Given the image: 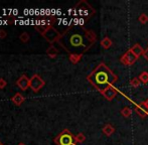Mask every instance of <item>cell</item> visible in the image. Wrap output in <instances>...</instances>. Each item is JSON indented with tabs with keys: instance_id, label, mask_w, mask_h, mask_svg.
<instances>
[{
	"instance_id": "cell-1",
	"label": "cell",
	"mask_w": 148,
	"mask_h": 145,
	"mask_svg": "<svg viewBox=\"0 0 148 145\" xmlns=\"http://www.w3.org/2000/svg\"><path fill=\"white\" fill-rule=\"evenodd\" d=\"M58 42L70 55H83L96 42V34L81 25H73L62 32Z\"/></svg>"
},
{
	"instance_id": "cell-2",
	"label": "cell",
	"mask_w": 148,
	"mask_h": 145,
	"mask_svg": "<svg viewBox=\"0 0 148 145\" xmlns=\"http://www.w3.org/2000/svg\"><path fill=\"white\" fill-rule=\"evenodd\" d=\"M87 79L99 92H103L117 82L118 76L114 74L105 64L101 63L87 77Z\"/></svg>"
},
{
	"instance_id": "cell-3",
	"label": "cell",
	"mask_w": 148,
	"mask_h": 145,
	"mask_svg": "<svg viewBox=\"0 0 148 145\" xmlns=\"http://www.w3.org/2000/svg\"><path fill=\"white\" fill-rule=\"evenodd\" d=\"M95 13V10L92 8L88 2L86 1H80L75 7V15H76V21L77 24L75 25H81L87 21L92 15Z\"/></svg>"
},
{
	"instance_id": "cell-4",
	"label": "cell",
	"mask_w": 148,
	"mask_h": 145,
	"mask_svg": "<svg viewBox=\"0 0 148 145\" xmlns=\"http://www.w3.org/2000/svg\"><path fill=\"white\" fill-rule=\"evenodd\" d=\"M55 142L57 145H77L76 136L69 129H64L55 138Z\"/></svg>"
},
{
	"instance_id": "cell-5",
	"label": "cell",
	"mask_w": 148,
	"mask_h": 145,
	"mask_svg": "<svg viewBox=\"0 0 148 145\" xmlns=\"http://www.w3.org/2000/svg\"><path fill=\"white\" fill-rule=\"evenodd\" d=\"M41 36L45 37L49 42L53 43V42H56V41L59 40V38L60 37V36H62V34L59 32V30H58L57 28L53 27V26H49V27L47 28Z\"/></svg>"
},
{
	"instance_id": "cell-6",
	"label": "cell",
	"mask_w": 148,
	"mask_h": 145,
	"mask_svg": "<svg viewBox=\"0 0 148 145\" xmlns=\"http://www.w3.org/2000/svg\"><path fill=\"white\" fill-rule=\"evenodd\" d=\"M45 81L41 79V77L35 74V75H33L30 79V87L29 88L34 93H37L43 86H45Z\"/></svg>"
},
{
	"instance_id": "cell-7",
	"label": "cell",
	"mask_w": 148,
	"mask_h": 145,
	"mask_svg": "<svg viewBox=\"0 0 148 145\" xmlns=\"http://www.w3.org/2000/svg\"><path fill=\"white\" fill-rule=\"evenodd\" d=\"M137 59H138V57L129 49V51H127L126 53L120 57V63L123 64L124 66H131L137 61Z\"/></svg>"
},
{
	"instance_id": "cell-8",
	"label": "cell",
	"mask_w": 148,
	"mask_h": 145,
	"mask_svg": "<svg viewBox=\"0 0 148 145\" xmlns=\"http://www.w3.org/2000/svg\"><path fill=\"white\" fill-rule=\"evenodd\" d=\"M118 93H119L118 89L115 88L114 85H112V86H110L109 88H107L106 90H104L103 92H101V94L103 95L104 98H105L106 100L111 101V100H113L116 96H117Z\"/></svg>"
},
{
	"instance_id": "cell-9",
	"label": "cell",
	"mask_w": 148,
	"mask_h": 145,
	"mask_svg": "<svg viewBox=\"0 0 148 145\" xmlns=\"http://www.w3.org/2000/svg\"><path fill=\"white\" fill-rule=\"evenodd\" d=\"M16 85L19 89H21L22 91H26L30 87V80L25 76V75H22L19 79L16 82Z\"/></svg>"
},
{
	"instance_id": "cell-10",
	"label": "cell",
	"mask_w": 148,
	"mask_h": 145,
	"mask_svg": "<svg viewBox=\"0 0 148 145\" xmlns=\"http://www.w3.org/2000/svg\"><path fill=\"white\" fill-rule=\"evenodd\" d=\"M135 112H136L137 115L140 116L141 118H145L146 116H148V110L142 103H140L139 105H136V107H135Z\"/></svg>"
},
{
	"instance_id": "cell-11",
	"label": "cell",
	"mask_w": 148,
	"mask_h": 145,
	"mask_svg": "<svg viewBox=\"0 0 148 145\" xmlns=\"http://www.w3.org/2000/svg\"><path fill=\"white\" fill-rule=\"evenodd\" d=\"M11 101L14 103V105H16V106H20V105L25 101V98H24L20 93H16V94L11 98Z\"/></svg>"
},
{
	"instance_id": "cell-12",
	"label": "cell",
	"mask_w": 148,
	"mask_h": 145,
	"mask_svg": "<svg viewBox=\"0 0 148 145\" xmlns=\"http://www.w3.org/2000/svg\"><path fill=\"white\" fill-rule=\"evenodd\" d=\"M130 51H132V53H134V55H136L137 57H140V55H142L143 53H144V49H142V47H141L139 43H135V44L133 45L132 47H131Z\"/></svg>"
},
{
	"instance_id": "cell-13",
	"label": "cell",
	"mask_w": 148,
	"mask_h": 145,
	"mask_svg": "<svg viewBox=\"0 0 148 145\" xmlns=\"http://www.w3.org/2000/svg\"><path fill=\"white\" fill-rule=\"evenodd\" d=\"M58 53H59V51H58V49L53 44H51V47L47 49V55H49L51 59H55V57H57Z\"/></svg>"
},
{
	"instance_id": "cell-14",
	"label": "cell",
	"mask_w": 148,
	"mask_h": 145,
	"mask_svg": "<svg viewBox=\"0 0 148 145\" xmlns=\"http://www.w3.org/2000/svg\"><path fill=\"white\" fill-rule=\"evenodd\" d=\"M102 132H103L105 135L111 136L112 134L115 132V128H114L113 126L111 125V124H107V125H105L103 127V129H102Z\"/></svg>"
},
{
	"instance_id": "cell-15",
	"label": "cell",
	"mask_w": 148,
	"mask_h": 145,
	"mask_svg": "<svg viewBox=\"0 0 148 145\" xmlns=\"http://www.w3.org/2000/svg\"><path fill=\"white\" fill-rule=\"evenodd\" d=\"M82 55H70V57H69V60L71 61V63L74 64V65H77V64H79L81 62V60H82Z\"/></svg>"
},
{
	"instance_id": "cell-16",
	"label": "cell",
	"mask_w": 148,
	"mask_h": 145,
	"mask_svg": "<svg viewBox=\"0 0 148 145\" xmlns=\"http://www.w3.org/2000/svg\"><path fill=\"white\" fill-rule=\"evenodd\" d=\"M101 45L105 49H108L112 45V40L109 37H105V38H103V40L101 41Z\"/></svg>"
},
{
	"instance_id": "cell-17",
	"label": "cell",
	"mask_w": 148,
	"mask_h": 145,
	"mask_svg": "<svg viewBox=\"0 0 148 145\" xmlns=\"http://www.w3.org/2000/svg\"><path fill=\"white\" fill-rule=\"evenodd\" d=\"M138 79L140 80V82L142 84H147L148 83V72H142L140 74V76L138 77Z\"/></svg>"
},
{
	"instance_id": "cell-18",
	"label": "cell",
	"mask_w": 148,
	"mask_h": 145,
	"mask_svg": "<svg viewBox=\"0 0 148 145\" xmlns=\"http://www.w3.org/2000/svg\"><path fill=\"white\" fill-rule=\"evenodd\" d=\"M131 113H132V111H131V109L129 108V107H125V108H123L121 110V115L123 116V117H130L131 116Z\"/></svg>"
},
{
	"instance_id": "cell-19",
	"label": "cell",
	"mask_w": 148,
	"mask_h": 145,
	"mask_svg": "<svg viewBox=\"0 0 148 145\" xmlns=\"http://www.w3.org/2000/svg\"><path fill=\"white\" fill-rule=\"evenodd\" d=\"M86 140V136L84 133H79L76 135V141L77 143H83V142Z\"/></svg>"
},
{
	"instance_id": "cell-20",
	"label": "cell",
	"mask_w": 148,
	"mask_h": 145,
	"mask_svg": "<svg viewBox=\"0 0 148 145\" xmlns=\"http://www.w3.org/2000/svg\"><path fill=\"white\" fill-rule=\"evenodd\" d=\"M19 38H20V40H21L22 42L25 43V42H27V41L29 40L30 36H29V34H28L27 32H22V34H20Z\"/></svg>"
},
{
	"instance_id": "cell-21",
	"label": "cell",
	"mask_w": 148,
	"mask_h": 145,
	"mask_svg": "<svg viewBox=\"0 0 148 145\" xmlns=\"http://www.w3.org/2000/svg\"><path fill=\"white\" fill-rule=\"evenodd\" d=\"M138 20H139V22H140L141 24H146L148 22V16L145 13H142L140 16H139Z\"/></svg>"
},
{
	"instance_id": "cell-22",
	"label": "cell",
	"mask_w": 148,
	"mask_h": 145,
	"mask_svg": "<svg viewBox=\"0 0 148 145\" xmlns=\"http://www.w3.org/2000/svg\"><path fill=\"white\" fill-rule=\"evenodd\" d=\"M140 84H141V82H140V80H139L138 78H134V79H132V80L130 81V85L132 87H134V88L139 87V86H140Z\"/></svg>"
},
{
	"instance_id": "cell-23",
	"label": "cell",
	"mask_w": 148,
	"mask_h": 145,
	"mask_svg": "<svg viewBox=\"0 0 148 145\" xmlns=\"http://www.w3.org/2000/svg\"><path fill=\"white\" fill-rule=\"evenodd\" d=\"M6 86H7V82H6L3 78H0V89L2 90V89H4Z\"/></svg>"
},
{
	"instance_id": "cell-24",
	"label": "cell",
	"mask_w": 148,
	"mask_h": 145,
	"mask_svg": "<svg viewBox=\"0 0 148 145\" xmlns=\"http://www.w3.org/2000/svg\"><path fill=\"white\" fill-rule=\"evenodd\" d=\"M6 36H7V32L4 29H0V38H4Z\"/></svg>"
},
{
	"instance_id": "cell-25",
	"label": "cell",
	"mask_w": 148,
	"mask_h": 145,
	"mask_svg": "<svg viewBox=\"0 0 148 145\" xmlns=\"http://www.w3.org/2000/svg\"><path fill=\"white\" fill-rule=\"evenodd\" d=\"M143 57H144V59L146 60V61H148V49H144V53H143Z\"/></svg>"
},
{
	"instance_id": "cell-26",
	"label": "cell",
	"mask_w": 148,
	"mask_h": 145,
	"mask_svg": "<svg viewBox=\"0 0 148 145\" xmlns=\"http://www.w3.org/2000/svg\"><path fill=\"white\" fill-rule=\"evenodd\" d=\"M142 104L144 105V106L146 107V109L148 110V99H147L146 101H144V102H142Z\"/></svg>"
},
{
	"instance_id": "cell-27",
	"label": "cell",
	"mask_w": 148,
	"mask_h": 145,
	"mask_svg": "<svg viewBox=\"0 0 148 145\" xmlns=\"http://www.w3.org/2000/svg\"><path fill=\"white\" fill-rule=\"evenodd\" d=\"M17 145H26V144H24V143H18Z\"/></svg>"
},
{
	"instance_id": "cell-28",
	"label": "cell",
	"mask_w": 148,
	"mask_h": 145,
	"mask_svg": "<svg viewBox=\"0 0 148 145\" xmlns=\"http://www.w3.org/2000/svg\"><path fill=\"white\" fill-rule=\"evenodd\" d=\"M0 145H3V144H2V143H1V141H0Z\"/></svg>"
}]
</instances>
